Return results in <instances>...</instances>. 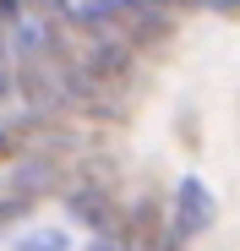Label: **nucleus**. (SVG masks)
Listing matches in <instances>:
<instances>
[{
	"label": "nucleus",
	"mask_w": 240,
	"mask_h": 251,
	"mask_svg": "<svg viewBox=\"0 0 240 251\" xmlns=\"http://www.w3.org/2000/svg\"><path fill=\"white\" fill-rule=\"evenodd\" d=\"M120 251H175V235L158 219V202H137L126 219H115Z\"/></svg>",
	"instance_id": "f257e3e1"
},
{
	"label": "nucleus",
	"mask_w": 240,
	"mask_h": 251,
	"mask_svg": "<svg viewBox=\"0 0 240 251\" xmlns=\"http://www.w3.org/2000/svg\"><path fill=\"white\" fill-rule=\"evenodd\" d=\"M208 224H213V197H208V186H202V180H186V186H180V207H175V229H169L175 246L191 240V235H202Z\"/></svg>",
	"instance_id": "f03ea898"
},
{
	"label": "nucleus",
	"mask_w": 240,
	"mask_h": 251,
	"mask_svg": "<svg viewBox=\"0 0 240 251\" xmlns=\"http://www.w3.org/2000/svg\"><path fill=\"white\" fill-rule=\"evenodd\" d=\"M66 213L76 219V224H88V229H115V202H109V191L104 186H71L66 191Z\"/></svg>",
	"instance_id": "7ed1b4c3"
},
{
	"label": "nucleus",
	"mask_w": 240,
	"mask_h": 251,
	"mask_svg": "<svg viewBox=\"0 0 240 251\" xmlns=\"http://www.w3.org/2000/svg\"><path fill=\"white\" fill-rule=\"evenodd\" d=\"M93 82H104V88H115V82H126L131 76V50L126 44H115V38H104V44L88 50V66H82Z\"/></svg>",
	"instance_id": "20e7f679"
},
{
	"label": "nucleus",
	"mask_w": 240,
	"mask_h": 251,
	"mask_svg": "<svg viewBox=\"0 0 240 251\" xmlns=\"http://www.w3.org/2000/svg\"><path fill=\"white\" fill-rule=\"evenodd\" d=\"M0 17H6V22H17V17H22V0H0Z\"/></svg>",
	"instance_id": "39448f33"
},
{
	"label": "nucleus",
	"mask_w": 240,
	"mask_h": 251,
	"mask_svg": "<svg viewBox=\"0 0 240 251\" xmlns=\"http://www.w3.org/2000/svg\"><path fill=\"white\" fill-rule=\"evenodd\" d=\"M0 158H11V137L6 131H0Z\"/></svg>",
	"instance_id": "423d86ee"
},
{
	"label": "nucleus",
	"mask_w": 240,
	"mask_h": 251,
	"mask_svg": "<svg viewBox=\"0 0 240 251\" xmlns=\"http://www.w3.org/2000/svg\"><path fill=\"white\" fill-rule=\"evenodd\" d=\"M98 251H115V246H98Z\"/></svg>",
	"instance_id": "0eeeda50"
},
{
	"label": "nucleus",
	"mask_w": 240,
	"mask_h": 251,
	"mask_svg": "<svg viewBox=\"0 0 240 251\" xmlns=\"http://www.w3.org/2000/svg\"><path fill=\"white\" fill-rule=\"evenodd\" d=\"M0 93H6V82H0Z\"/></svg>",
	"instance_id": "6e6552de"
}]
</instances>
